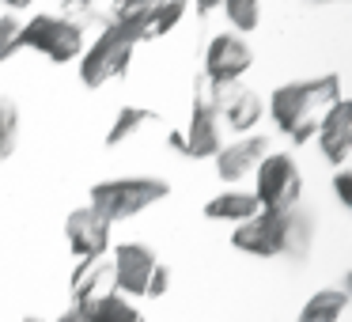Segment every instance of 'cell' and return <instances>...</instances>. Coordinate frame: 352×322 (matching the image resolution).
<instances>
[{
	"instance_id": "8992f818",
	"label": "cell",
	"mask_w": 352,
	"mask_h": 322,
	"mask_svg": "<svg viewBox=\"0 0 352 322\" xmlns=\"http://www.w3.org/2000/svg\"><path fill=\"white\" fill-rule=\"evenodd\" d=\"M114 281L129 296H163L170 284V269L155 258L152 246L144 243H125L114 250Z\"/></svg>"
},
{
	"instance_id": "9c48e42d",
	"label": "cell",
	"mask_w": 352,
	"mask_h": 322,
	"mask_svg": "<svg viewBox=\"0 0 352 322\" xmlns=\"http://www.w3.org/2000/svg\"><path fill=\"white\" fill-rule=\"evenodd\" d=\"M208 99H212L216 114L223 118L228 129L246 133L261 118V99L239 80H208Z\"/></svg>"
},
{
	"instance_id": "ffe728a7",
	"label": "cell",
	"mask_w": 352,
	"mask_h": 322,
	"mask_svg": "<svg viewBox=\"0 0 352 322\" xmlns=\"http://www.w3.org/2000/svg\"><path fill=\"white\" fill-rule=\"evenodd\" d=\"M148 122H155V114L152 110H140V107H122L118 110V122L110 125V133H107V144H125L129 137H137L140 129H144Z\"/></svg>"
},
{
	"instance_id": "d6986e66",
	"label": "cell",
	"mask_w": 352,
	"mask_h": 322,
	"mask_svg": "<svg viewBox=\"0 0 352 322\" xmlns=\"http://www.w3.org/2000/svg\"><path fill=\"white\" fill-rule=\"evenodd\" d=\"M155 0H114V8H110V23H118L122 31H129L133 39L140 42V31H144V19L152 12Z\"/></svg>"
},
{
	"instance_id": "4fadbf2b",
	"label": "cell",
	"mask_w": 352,
	"mask_h": 322,
	"mask_svg": "<svg viewBox=\"0 0 352 322\" xmlns=\"http://www.w3.org/2000/svg\"><path fill=\"white\" fill-rule=\"evenodd\" d=\"M114 288H118V281H114V261H110L107 254H95V258H84V261H80L76 277H72V299H76V307L95 303V299L110 296Z\"/></svg>"
},
{
	"instance_id": "8fae6325",
	"label": "cell",
	"mask_w": 352,
	"mask_h": 322,
	"mask_svg": "<svg viewBox=\"0 0 352 322\" xmlns=\"http://www.w3.org/2000/svg\"><path fill=\"white\" fill-rule=\"evenodd\" d=\"M65 235H69V246L80 261L84 258H95V254H107V243H110V224L95 213L91 205L87 208H76L69 213L65 220Z\"/></svg>"
},
{
	"instance_id": "e0dca14e",
	"label": "cell",
	"mask_w": 352,
	"mask_h": 322,
	"mask_svg": "<svg viewBox=\"0 0 352 322\" xmlns=\"http://www.w3.org/2000/svg\"><path fill=\"white\" fill-rule=\"evenodd\" d=\"M80 311H84L87 322H144V314L133 303H125L122 296H114V292L95 299V303H87V307H80Z\"/></svg>"
},
{
	"instance_id": "ac0fdd59",
	"label": "cell",
	"mask_w": 352,
	"mask_h": 322,
	"mask_svg": "<svg viewBox=\"0 0 352 322\" xmlns=\"http://www.w3.org/2000/svg\"><path fill=\"white\" fill-rule=\"evenodd\" d=\"M182 16H186V0H155L148 19H144L140 39H163L167 31H175Z\"/></svg>"
},
{
	"instance_id": "3957f363",
	"label": "cell",
	"mask_w": 352,
	"mask_h": 322,
	"mask_svg": "<svg viewBox=\"0 0 352 322\" xmlns=\"http://www.w3.org/2000/svg\"><path fill=\"white\" fill-rule=\"evenodd\" d=\"M170 193V182L152 175H129V178H107L91 190V208L102 216L107 224L114 220H129V216L144 213L148 205L163 201Z\"/></svg>"
},
{
	"instance_id": "44dd1931",
	"label": "cell",
	"mask_w": 352,
	"mask_h": 322,
	"mask_svg": "<svg viewBox=\"0 0 352 322\" xmlns=\"http://www.w3.org/2000/svg\"><path fill=\"white\" fill-rule=\"evenodd\" d=\"M220 8H223V16H228V23L243 34L261 23V0H223Z\"/></svg>"
},
{
	"instance_id": "277c9868",
	"label": "cell",
	"mask_w": 352,
	"mask_h": 322,
	"mask_svg": "<svg viewBox=\"0 0 352 322\" xmlns=\"http://www.w3.org/2000/svg\"><path fill=\"white\" fill-rule=\"evenodd\" d=\"M170 144L178 152H186L190 160H208L228 144V125L216 114L212 99H208V76L197 80V95H193V110H190V125L186 133H170Z\"/></svg>"
},
{
	"instance_id": "7c38bea8",
	"label": "cell",
	"mask_w": 352,
	"mask_h": 322,
	"mask_svg": "<svg viewBox=\"0 0 352 322\" xmlns=\"http://www.w3.org/2000/svg\"><path fill=\"white\" fill-rule=\"evenodd\" d=\"M318 148L329 163H344L352 152V103L349 99H337L333 107L322 114L318 122Z\"/></svg>"
},
{
	"instance_id": "7402d4cb",
	"label": "cell",
	"mask_w": 352,
	"mask_h": 322,
	"mask_svg": "<svg viewBox=\"0 0 352 322\" xmlns=\"http://www.w3.org/2000/svg\"><path fill=\"white\" fill-rule=\"evenodd\" d=\"M19 137V110L8 99H0V160H8Z\"/></svg>"
},
{
	"instance_id": "4316f807",
	"label": "cell",
	"mask_w": 352,
	"mask_h": 322,
	"mask_svg": "<svg viewBox=\"0 0 352 322\" xmlns=\"http://www.w3.org/2000/svg\"><path fill=\"white\" fill-rule=\"evenodd\" d=\"M8 8H27V4H34V0H4Z\"/></svg>"
},
{
	"instance_id": "5bb4252c",
	"label": "cell",
	"mask_w": 352,
	"mask_h": 322,
	"mask_svg": "<svg viewBox=\"0 0 352 322\" xmlns=\"http://www.w3.org/2000/svg\"><path fill=\"white\" fill-rule=\"evenodd\" d=\"M265 152H269L265 137H246V140H235V144H223L216 152V171H220L223 182H239L265 160Z\"/></svg>"
},
{
	"instance_id": "7a4b0ae2",
	"label": "cell",
	"mask_w": 352,
	"mask_h": 322,
	"mask_svg": "<svg viewBox=\"0 0 352 322\" xmlns=\"http://www.w3.org/2000/svg\"><path fill=\"white\" fill-rule=\"evenodd\" d=\"M341 99V76H314V80H292V84L276 87L273 92V122L280 125V133H288L296 144H307V140L318 133V122L333 103Z\"/></svg>"
},
{
	"instance_id": "30bf717a",
	"label": "cell",
	"mask_w": 352,
	"mask_h": 322,
	"mask_svg": "<svg viewBox=\"0 0 352 322\" xmlns=\"http://www.w3.org/2000/svg\"><path fill=\"white\" fill-rule=\"evenodd\" d=\"M254 65V54L243 34H216L205 54V76L208 80H243Z\"/></svg>"
},
{
	"instance_id": "ba28073f",
	"label": "cell",
	"mask_w": 352,
	"mask_h": 322,
	"mask_svg": "<svg viewBox=\"0 0 352 322\" xmlns=\"http://www.w3.org/2000/svg\"><path fill=\"white\" fill-rule=\"evenodd\" d=\"M254 175H258V190H254V197H258L261 208H292V205H299L303 175H299V167H296L292 155H284V152L265 155V160L254 167Z\"/></svg>"
},
{
	"instance_id": "484cf974",
	"label": "cell",
	"mask_w": 352,
	"mask_h": 322,
	"mask_svg": "<svg viewBox=\"0 0 352 322\" xmlns=\"http://www.w3.org/2000/svg\"><path fill=\"white\" fill-rule=\"evenodd\" d=\"M57 322H87V319H84V311H80V307H72V311H65Z\"/></svg>"
},
{
	"instance_id": "6da1fadb",
	"label": "cell",
	"mask_w": 352,
	"mask_h": 322,
	"mask_svg": "<svg viewBox=\"0 0 352 322\" xmlns=\"http://www.w3.org/2000/svg\"><path fill=\"white\" fill-rule=\"evenodd\" d=\"M231 243L254 258H292L303 261L314 243V216L311 208H258L250 220L235 224Z\"/></svg>"
},
{
	"instance_id": "cb8c5ba5",
	"label": "cell",
	"mask_w": 352,
	"mask_h": 322,
	"mask_svg": "<svg viewBox=\"0 0 352 322\" xmlns=\"http://www.w3.org/2000/svg\"><path fill=\"white\" fill-rule=\"evenodd\" d=\"M333 186H337V197H341V205L352 208V171H337Z\"/></svg>"
},
{
	"instance_id": "83f0119b",
	"label": "cell",
	"mask_w": 352,
	"mask_h": 322,
	"mask_svg": "<svg viewBox=\"0 0 352 322\" xmlns=\"http://www.w3.org/2000/svg\"><path fill=\"white\" fill-rule=\"evenodd\" d=\"M23 322H42V319H34V314H31V319H23Z\"/></svg>"
},
{
	"instance_id": "5b68a950",
	"label": "cell",
	"mask_w": 352,
	"mask_h": 322,
	"mask_svg": "<svg viewBox=\"0 0 352 322\" xmlns=\"http://www.w3.org/2000/svg\"><path fill=\"white\" fill-rule=\"evenodd\" d=\"M133 50H137V39L129 31H122L118 23H110L91 46H84L80 54V80L87 87H102L110 80H118L133 61Z\"/></svg>"
},
{
	"instance_id": "52a82bcc",
	"label": "cell",
	"mask_w": 352,
	"mask_h": 322,
	"mask_svg": "<svg viewBox=\"0 0 352 322\" xmlns=\"http://www.w3.org/2000/svg\"><path fill=\"white\" fill-rule=\"evenodd\" d=\"M23 50L50 57L54 65L76 61L84 54V23L69 16H34L31 23H23Z\"/></svg>"
},
{
	"instance_id": "2e32d148",
	"label": "cell",
	"mask_w": 352,
	"mask_h": 322,
	"mask_svg": "<svg viewBox=\"0 0 352 322\" xmlns=\"http://www.w3.org/2000/svg\"><path fill=\"white\" fill-rule=\"evenodd\" d=\"M344 307H349V292H341V288H322V292H314V296L307 299L299 322H337V319L344 314Z\"/></svg>"
},
{
	"instance_id": "9a60e30c",
	"label": "cell",
	"mask_w": 352,
	"mask_h": 322,
	"mask_svg": "<svg viewBox=\"0 0 352 322\" xmlns=\"http://www.w3.org/2000/svg\"><path fill=\"white\" fill-rule=\"evenodd\" d=\"M258 197L254 193H239V190H228V193H220V197H212L205 205V216L208 220H223V224H243V220H250L254 213H258Z\"/></svg>"
},
{
	"instance_id": "603a6c76",
	"label": "cell",
	"mask_w": 352,
	"mask_h": 322,
	"mask_svg": "<svg viewBox=\"0 0 352 322\" xmlns=\"http://www.w3.org/2000/svg\"><path fill=\"white\" fill-rule=\"evenodd\" d=\"M19 50H23V23L8 12V16H0V61H8Z\"/></svg>"
},
{
	"instance_id": "d4e9b609",
	"label": "cell",
	"mask_w": 352,
	"mask_h": 322,
	"mask_svg": "<svg viewBox=\"0 0 352 322\" xmlns=\"http://www.w3.org/2000/svg\"><path fill=\"white\" fill-rule=\"evenodd\" d=\"M220 4H223V0H197V12H201V16H208V12H216Z\"/></svg>"
}]
</instances>
